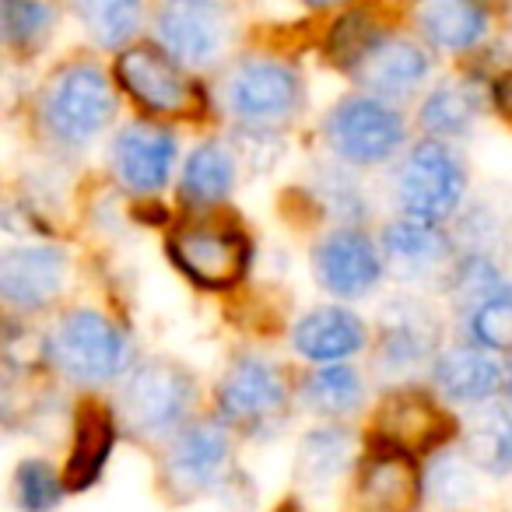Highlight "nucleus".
I'll list each match as a JSON object with an SVG mask.
<instances>
[{"mask_svg": "<svg viewBox=\"0 0 512 512\" xmlns=\"http://www.w3.org/2000/svg\"><path fill=\"white\" fill-rule=\"evenodd\" d=\"M39 120L64 148H85L116 120V92L102 67L88 60L60 67L43 88Z\"/></svg>", "mask_w": 512, "mask_h": 512, "instance_id": "obj_1", "label": "nucleus"}, {"mask_svg": "<svg viewBox=\"0 0 512 512\" xmlns=\"http://www.w3.org/2000/svg\"><path fill=\"white\" fill-rule=\"evenodd\" d=\"M172 267L207 292H225L246 278L253 264V242L228 218L179 221L165 239Z\"/></svg>", "mask_w": 512, "mask_h": 512, "instance_id": "obj_2", "label": "nucleus"}, {"mask_svg": "<svg viewBox=\"0 0 512 512\" xmlns=\"http://www.w3.org/2000/svg\"><path fill=\"white\" fill-rule=\"evenodd\" d=\"M46 355L64 379L78 386H106L130 365V341L99 309H71L46 341Z\"/></svg>", "mask_w": 512, "mask_h": 512, "instance_id": "obj_3", "label": "nucleus"}, {"mask_svg": "<svg viewBox=\"0 0 512 512\" xmlns=\"http://www.w3.org/2000/svg\"><path fill=\"white\" fill-rule=\"evenodd\" d=\"M463 197H467V172L446 141L425 137L407 151L397 169V200L404 218L446 225L460 214Z\"/></svg>", "mask_w": 512, "mask_h": 512, "instance_id": "obj_4", "label": "nucleus"}, {"mask_svg": "<svg viewBox=\"0 0 512 512\" xmlns=\"http://www.w3.org/2000/svg\"><path fill=\"white\" fill-rule=\"evenodd\" d=\"M113 78L151 116L204 113V88L186 74L183 64H176L155 43L120 50V57L113 64Z\"/></svg>", "mask_w": 512, "mask_h": 512, "instance_id": "obj_5", "label": "nucleus"}, {"mask_svg": "<svg viewBox=\"0 0 512 512\" xmlns=\"http://www.w3.org/2000/svg\"><path fill=\"white\" fill-rule=\"evenodd\" d=\"M225 106L246 130H271L302 109V78L285 60L242 57L225 78Z\"/></svg>", "mask_w": 512, "mask_h": 512, "instance_id": "obj_6", "label": "nucleus"}, {"mask_svg": "<svg viewBox=\"0 0 512 512\" xmlns=\"http://www.w3.org/2000/svg\"><path fill=\"white\" fill-rule=\"evenodd\" d=\"M327 144L334 155L358 169L390 162L407 141V123L390 102L376 95H348L327 113Z\"/></svg>", "mask_w": 512, "mask_h": 512, "instance_id": "obj_7", "label": "nucleus"}, {"mask_svg": "<svg viewBox=\"0 0 512 512\" xmlns=\"http://www.w3.org/2000/svg\"><path fill=\"white\" fill-rule=\"evenodd\" d=\"M197 400L190 369L169 358H151L137 365L120 393V418L137 435H165L179 428Z\"/></svg>", "mask_w": 512, "mask_h": 512, "instance_id": "obj_8", "label": "nucleus"}, {"mask_svg": "<svg viewBox=\"0 0 512 512\" xmlns=\"http://www.w3.org/2000/svg\"><path fill=\"white\" fill-rule=\"evenodd\" d=\"M288 407V383L267 358H235L218 383V411L225 425L242 432H267Z\"/></svg>", "mask_w": 512, "mask_h": 512, "instance_id": "obj_9", "label": "nucleus"}, {"mask_svg": "<svg viewBox=\"0 0 512 512\" xmlns=\"http://www.w3.org/2000/svg\"><path fill=\"white\" fill-rule=\"evenodd\" d=\"M316 281L337 299H365L386 274L383 249L355 225H337L313 249Z\"/></svg>", "mask_w": 512, "mask_h": 512, "instance_id": "obj_10", "label": "nucleus"}, {"mask_svg": "<svg viewBox=\"0 0 512 512\" xmlns=\"http://www.w3.org/2000/svg\"><path fill=\"white\" fill-rule=\"evenodd\" d=\"M372 428H376V446H390L414 456L432 453L442 442L453 439L456 421L442 411L432 393L418 390V386H400V390L386 393Z\"/></svg>", "mask_w": 512, "mask_h": 512, "instance_id": "obj_11", "label": "nucleus"}, {"mask_svg": "<svg viewBox=\"0 0 512 512\" xmlns=\"http://www.w3.org/2000/svg\"><path fill=\"white\" fill-rule=\"evenodd\" d=\"M158 46L183 67H211L221 60L228 46V18L221 8L211 4H193V0H165L155 18Z\"/></svg>", "mask_w": 512, "mask_h": 512, "instance_id": "obj_12", "label": "nucleus"}, {"mask_svg": "<svg viewBox=\"0 0 512 512\" xmlns=\"http://www.w3.org/2000/svg\"><path fill=\"white\" fill-rule=\"evenodd\" d=\"M176 134L169 127H158L148 120H134L113 137L109 162L113 172L130 193L137 197H155L165 190L176 165Z\"/></svg>", "mask_w": 512, "mask_h": 512, "instance_id": "obj_13", "label": "nucleus"}, {"mask_svg": "<svg viewBox=\"0 0 512 512\" xmlns=\"http://www.w3.org/2000/svg\"><path fill=\"white\" fill-rule=\"evenodd\" d=\"M442 323L428 302L393 299L379 316V369L390 376L421 369L439 351Z\"/></svg>", "mask_w": 512, "mask_h": 512, "instance_id": "obj_14", "label": "nucleus"}, {"mask_svg": "<svg viewBox=\"0 0 512 512\" xmlns=\"http://www.w3.org/2000/svg\"><path fill=\"white\" fill-rule=\"evenodd\" d=\"M71 260L57 246L0 249V302L11 309H46L60 299Z\"/></svg>", "mask_w": 512, "mask_h": 512, "instance_id": "obj_15", "label": "nucleus"}, {"mask_svg": "<svg viewBox=\"0 0 512 512\" xmlns=\"http://www.w3.org/2000/svg\"><path fill=\"white\" fill-rule=\"evenodd\" d=\"M228 456H232V442H228L225 425H218V421H193V425L179 428V435L169 446V456H165L169 488L179 498L211 491L214 484L225 481Z\"/></svg>", "mask_w": 512, "mask_h": 512, "instance_id": "obj_16", "label": "nucleus"}, {"mask_svg": "<svg viewBox=\"0 0 512 512\" xmlns=\"http://www.w3.org/2000/svg\"><path fill=\"white\" fill-rule=\"evenodd\" d=\"M383 264L407 285L442 281L453 271V242L442 225L400 218L383 228Z\"/></svg>", "mask_w": 512, "mask_h": 512, "instance_id": "obj_17", "label": "nucleus"}, {"mask_svg": "<svg viewBox=\"0 0 512 512\" xmlns=\"http://www.w3.org/2000/svg\"><path fill=\"white\" fill-rule=\"evenodd\" d=\"M418 498L421 474L414 467V456L376 446L358 467L351 512H411Z\"/></svg>", "mask_w": 512, "mask_h": 512, "instance_id": "obj_18", "label": "nucleus"}, {"mask_svg": "<svg viewBox=\"0 0 512 512\" xmlns=\"http://www.w3.org/2000/svg\"><path fill=\"white\" fill-rule=\"evenodd\" d=\"M428 71H432V64H428L425 46L400 36H383L351 74L369 88V95L386 102L407 99L411 92H418L425 85Z\"/></svg>", "mask_w": 512, "mask_h": 512, "instance_id": "obj_19", "label": "nucleus"}, {"mask_svg": "<svg viewBox=\"0 0 512 512\" xmlns=\"http://www.w3.org/2000/svg\"><path fill=\"white\" fill-rule=\"evenodd\" d=\"M369 334L358 313H351L348 306H320L309 309L292 330V344L302 358L320 365H337L344 358L358 355L365 348Z\"/></svg>", "mask_w": 512, "mask_h": 512, "instance_id": "obj_20", "label": "nucleus"}, {"mask_svg": "<svg viewBox=\"0 0 512 512\" xmlns=\"http://www.w3.org/2000/svg\"><path fill=\"white\" fill-rule=\"evenodd\" d=\"M432 379L442 390V397L453 404H488L502 390V369L477 344H460V348L435 355Z\"/></svg>", "mask_w": 512, "mask_h": 512, "instance_id": "obj_21", "label": "nucleus"}, {"mask_svg": "<svg viewBox=\"0 0 512 512\" xmlns=\"http://www.w3.org/2000/svg\"><path fill=\"white\" fill-rule=\"evenodd\" d=\"M113 446H116V414L109 407L95 404V400L81 404L78 421H74L71 456H67V467H64L67 488L71 491L92 488L102 470H106Z\"/></svg>", "mask_w": 512, "mask_h": 512, "instance_id": "obj_22", "label": "nucleus"}, {"mask_svg": "<svg viewBox=\"0 0 512 512\" xmlns=\"http://www.w3.org/2000/svg\"><path fill=\"white\" fill-rule=\"evenodd\" d=\"M418 29L435 50L470 53L488 36V11L481 0H421Z\"/></svg>", "mask_w": 512, "mask_h": 512, "instance_id": "obj_23", "label": "nucleus"}, {"mask_svg": "<svg viewBox=\"0 0 512 512\" xmlns=\"http://www.w3.org/2000/svg\"><path fill=\"white\" fill-rule=\"evenodd\" d=\"M351 463V435L344 428H313V432L302 439L299 460H295V477L306 491H330L344 477Z\"/></svg>", "mask_w": 512, "mask_h": 512, "instance_id": "obj_24", "label": "nucleus"}, {"mask_svg": "<svg viewBox=\"0 0 512 512\" xmlns=\"http://www.w3.org/2000/svg\"><path fill=\"white\" fill-rule=\"evenodd\" d=\"M235 183V158L221 141H204L190 151L179 176V197L190 207H211L228 197Z\"/></svg>", "mask_w": 512, "mask_h": 512, "instance_id": "obj_25", "label": "nucleus"}, {"mask_svg": "<svg viewBox=\"0 0 512 512\" xmlns=\"http://www.w3.org/2000/svg\"><path fill=\"white\" fill-rule=\"evenodd\" d=\"M477 113H481V95H477V88L463 78H456V81L449 78L428 92V99L421 102L418 120L435 141H449V137L470 134Z\"/></svg>", "mask_w": 512, "mask_h": 512, "instance_id": "obj_26", "label": "nucleus"}, {"mask_svg": "<svg viewBox=\"0 0 512 512\" xmlns=\"http://www.w3.org/2000/svg\"><path fill=\"white\" fill-rule=\"evenodd\" d=\"M463 453L491 477L512 474V414L505 407H484L470 418Z\"/></svg>", "mask_w": 512, "mask_h": 512, "instance_id": "obj_27", "label": "nucleus"}, {"mask_svg": "<svg viewBox=\"0 0 512 512\" xmlns=\"http://www.w3.org/2000/svg\"><path fill=\"white\" fill-rule=\"evenodd\" d=\"M71 8L102 50H127L144 25V0H71Z\"/></svg>", "mask_w": 512, "mask_h": 512, "instance_id": "obj_28", "label": "nucleus"}, {"mask_svg": "<svg viewBox=\"0 0 512 512\" xmlns=\"http://www.w3.org/2000/svg\"><path fill=\"white\" fill-rule=\"evenodd\" d=\"M57 29L50 0H0V46L36 57Z\"/></svg>", "mask_w": 512, "mask_h": 512, "instance_id": "obj_29", "label": "nucleus"}, {"mask_svg": "<svg viewBox=\"0 0 512 512\" xmlns=\"http://www.w3.org/2000/svg\"><path fill=\"white\" fill-rule=\"evenodd\" d=\"M302 400L309 411L323 414V418H348L362 407L365 383L351 365H323L302 383Z\"/></svg>", "mask_w": 512, "mask_h": 512, "instance_id": "obj_30", "label": "nucleus"}, {"mask_svg": "<svg viewBox=\"0 0 512 512\" xmlns=\"http://www.w3.org/2000/svg\"><path fill=\"white\" fill-rule=\"evenodd\" d=\"M470 341L484 351H512V281L467 309Z\"/></svg>", "mask_w": 512, "mask_h": 512, "instance_id": "obj_31", "label": "nucleus"}, {"mask_svg": "<svg viewBox=\"0 0 512 512\" xmlns=\"http://www.w3.org/2000/svg\"><path fill=\"white\" fill-rule=\"evenodd\" d=\"M383 36L386 32L379 29L365 11H351V15L337 18L334 29H330L327 57L334 60L341 71H355V67L365 60V53H369Z\"/></svg>", "mask_w": 512, "mask_h": 512, "instance_id": "obj_32", "label": "nucleus"}, {"mask_svg": "<svg viewBox=\"0 0 512 512\" xmlns=\"http://www.w3.org/2000/svg\"><path fill=\"white\" fill-rule=\"evenodd\" d=\"M64 477L46 460H22L15 470V502L22 512H53L64 502Z\"/></svg>", "mask_w": 512, "mask_h": 512, "instance_id": "obj_33", "label": "nucleus"}, {"mask_svg": "<svg viewBox=\"0 0 512 512\" xmlns=\"http://www.w3.org/2000/svg\"><path fill=\"white\" fill-rule=\"evenodd\" d=\"M425 488L439 505L456 509L467 498H474V477H470V467L460 456H435L425 474Z\"/></svg>", "mask_w": 512, "mask_h": 512, "instance_id": "obj_34", "label": "nucleus"}, {"mask_svg": "<svg viewBox=\"0 0 512 512\" xmlns=\"http://www.w3.org/2000/svg\"><path fill=\"white\" fill-rule=\"evenodd\" d=\"M323 197H327L330 211L341 214V225L344 221H358V214L365 211V200H362V190L351 183L344 172H334V176L323 183Z\"/></svg>", "mask_w": 512, "mask_h": 512, "instance_id": "obj_35", "label": "nucleus"}, {"mask_svg": "<svg viewBox=\"0 0 512 512\" xmlns=\"http://www.w3.org/2000/svg\"><path fill=\"white\" fill-rule=\"evenodd\" d=\"M495 106L502 109V116L512 123V71L495 81Z\"/></svg>", "mask_w": 512, "mask_h": 512, "instance_id": "obj_36", "label": "nucleus"}, {"mask_svg": "<svg viewBox=\"0 0 512 512\" xmlns=\"http://www.w3.org/2000/svg\"><path fill=\"white\" fill-rule=\"evenodd\" d=\"M309 8H330V4H341V0H306Z\"/></svg>", "mask_w": 512, "mask_h": 512, "instance_id": "obj_37", "label": "nucleus"}, {"mask_svg": "<svg viewBox=\"0 0 512 512\" xmlns=\"http://www.w3.org/2000/svg\"><path fill=\"white\" fill-rule=\"evenodd\" d=\"M193 4H211V8H221L225 0H193Z\"/></svg>", "mask_w": 512, "mask_h": 512, "instance_id": "obj_38", "label": "nucleus"}, {"mask_svg": "<svg viewBox=\"0 0 512 512\" xmlns=\"http://www.w3.org/2000/svg\"><path fill=\"white\" fill-rule=\"evenodd\" d=\"M509 390H512V369H509Z\"/></svg>", "mask_w": 512, "mask_h": 512, "instance_id": "obj_39", "label": "nucleus"}]
</instances>
